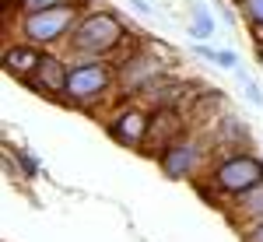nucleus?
I'll use <instances>...</instances> for the list:
<instances>
[{"label": "nucleus", "instance_id": "11", "mask_svg": "<svg viewBox=\"0 0 263 242\" xmlns=\"http://www.w3.org/2000/svg\"><path fill=\"white\" fill-rule=\"evenodd\" d=\"M224 207H228V218H232L235 228H242L249 221H260L263 218V182H256L253 190H246L239 197H232Z\"/></svg>", "mask_w": 263, "mask_h": 242}, {"label": "nucleus", "instance_id": "12", "mask_svg": "<svg viewBox=\"0 0 263 242\" xmlns=\"http://www.w3.org/2000/svg\"><path fill=\"white\" fill-rule=\"evenodd\" d=\"M190 35L193 39L207 42L214 35V18H211V11L203 7V4H193V25H190Z\"/></svg>", "mask_w": 263, "mask_h": 242}, {"label": "nucleus", "instance_id": "2", "mask_svg": "<svg viewBox=\"0 0 263 242\" xmlns=\"http://www.w3.org/2000/svg\"><path fill=\"white\" fill-rule=\"evenodd\" d=\"M116 91V63L99 57H70V78L63 102L74 109H99Z\"/></svg>", "mask_w": 263, "mask_h": 242}, {"label": "nucleus", "instance_id": "10", "mask_svg": "<svg viewBox=\"0 0 263 242\" xmlns=\"http://www.w3.org/2000/svg\"><path fill=\"white\" fill-rule=\"evenodd\" d=\"M67 78H70V60L46 53L42 63H39V70H35V78L28 81V84H32L35 91H42V95L63 102V95H67Z\"/></svg>", "mask_w": 263, "mask_h": 242}, {"label": "nucleus", "instance_id": "22", "mask_svg": "<svg viewBox=\"0 0 263 242\" xmlns=\"http://www.w3.org/2000/svg\"><path fill=\"white\" fill-rule=\"evenodd\" d=\"M218 7H221V18H224V21H228V25H232V21H235V14H232V11H228V7H224L221 0H218Z\"/></svg>", "mask_w": 263, "mask_h": 242}, {"label": "nucleus", "instance_id": "3", "mask_svg": "<svg viewBox=\"0 0 263 242\" xmlns=\"http://www.w3.org/2000/svg\"><path fill=\"white\" fill-rule=\"evenodd\" d=\"M207 179L214 190H203L211 200H232L246 190H253L256 182H263V158L253 151H228V155H214Z\"/></svg>", "mask_w": 263, "mask_h": 242}, {"label": "nucleus", "instance_id": "7", "mask_svg": "<svg viewBox=\"0 0 263 242\" xmlns=\"http://www.w3.org/2000/svg\"><path fill=\"white\" fill-rule=\"evenodd\" d=\"M186 134H190V120H186L182 109H155V113H151V130H147V141H144L141 155L158 161L165 151L179 141V137H186Z\"/></svg>", "mask_w": 263, "mask_h": 242}, {"label": "nucleus", "instance_id": "20", "mask_svg": "<svg viewBox=\"0 0 263 242\" xmlns=\"http://www.w3.org/2000/svg\"><path fill=\"white\" fill-rule=\"evenodd\" d=\"M197 57H200V60H211V63H218V49H211V46H197Z\"/></svg>", "mask_w": 263, "mask_h": 242}, {"label": "nucleus", "instance_id": "8", "mask_svg": "<svg viewBox=\"0 0 263 242\" xmlns=\"http://www.w3.org/2000/svg\"><path fill=\"white\" fill-rule=\"evenodd\" d=\"M203 141L207 137H193V134H186L179 141L172 144L168 151H165L162 158H158V169H162L168 179H190L197 169H200V158H203Z\"/></svg>", "mask_w": 263, "mask_h": 242}, {"label": "nucleus", "instance_id": "15", "mask_svg": "<svg viewBox=\"0 0 263 242\" xmlns=\"http://www.w3.org/2000/svg\"><path fill=\"white\" fill-rule=\"evenodd\" d=\"M235 78H239V84H242V88H246V99L253 102L256 109H263V91H260V88H256V81H249V74H246L242 67L235 70Z\"/></svg>", "mask_w": 263, "mask_h": 242}, {"label": "nucleus", "instance_id": "4", "mask_svg": "<svg viewBox=\"0 0 263 242\" xmlns=\"http://www.w3.org/2000/svg\"><path fill=\"white\" fill-rule=\"evenodd\" d=\"M81 4L70 0V4H60V7H49V11H32V14H18V35L25 42H35V46H57V42H67L74 25L81 21Z\"/></svg>", "mask_w": 263, "mask_h": 242}, {"label": "nucleus", "instance_id": "19", "mask_svg": "<svg viewBox=\"0 0 263 242\" xmlns=\"http://www.w3.org/2000/svg\"><path fill=\"white\" fill-rule=\"evenodd\" d=\"M249 25V39H253V46L263 53V21H246Z\"/></svg>", "mask_w": 263, "mask_h": 242}, {"label": "nucleus", "instance_id": "9", "mask_svg": "<svg viewBox=\"0 0 263 242\" xmlns=\"http://www.w3.org/2000/svg\"><path fill=\"white\" fill-rule=\"evenodd\" d=\"M42 46H35V42H11L7 49H4V57H0V67H4V74H11L14 81H21V84H28V81L35 78V70H39L42 63Z\"/></svg>", "mask_w": 263, "mask_h": 242}, {"label": "nucleus", "instance_id": "6", "mask_svg": "<svg viewBox=\"0 0 263 242\" xmlns=\"http://www.w3.org/2000/svg\"><path fill=\"white\" fill-rule=\"evenodd\" d=\"M151 113H155V109H147L144 102L126 99L120 109L112 113V120L105 123V130H109V137L120 141L123 147L141 151L144 141H147V130H151Z\"/></svg>", "mask_w": 263, "mask_h": 242}, {"label": "nucleus", "instance_id": "14", "mask_svg": "<svg viewBox=\"0 0 263 242\" xmlns=\"http://www.w3.org/2000/svg\"><path fill=\"white\" fill-rule=\"evenodd\" d=\"M4 151H7V155H11V158L18 161L21 176H28V179H35V176H39V161L32 158V155H25V151H18V147H11V144H7V147H4Z\"/></svg>", "mask_w": 263, "mask_h": 242}, {"label": "nucleus", "instance_id": "16", "mask_svg": "<svg viewBox=\"0 0 263 242\" xmlns=\"http://www.w3.org/2000/svg\"><path fill=\"white\" fill-rule=\"evenodd\" d=\"M239 232H242V242H263V218H260V221L242 225Z\"/></svg>", "mask_w": 263, "mask_h": 242}, {"label": "nucleus", "instance_id": "18", "mask_svg": "<svg viewBox=\"0 0 263 242\" xmlns=\"http://www.w3.org/2000/svg\"><path fill=\"white\" fill-rule=\"evenodd\" d=\"M218 67L239 70V53H235V49H218Z\"/></svg>", "mask_w": 263, "mask_h": 242}, {"label": "nucleus", "instance_id": "17", "mask_svg": "<svg viewBox=\"0 0 263 242\" xmlns=\"http://www.w3.org/2000/svg\"><path fill=\"white\" fill-rule=\"evenodd\" d=\"M242 18L246 21H263V0H242Z\"/></svg>", "mask_w": 263, "mask_h": 242}, {"label": "nucleus", "instance_id": "13", "mask_svg": "<svg viewBox=\"0 0 263 242\" xmlns=\"http://www.w3.org/2000/svg\"><path fill=\"white\" fill-rule=\"evenodd\" d=\"M70 0H7V11H18V14H32V11H49V7H60Z\"/></svg>", "mask_w": 263, "mask_h": 242}, {"label": "nucleus", "instance_id": "1", "mask_svg": "<svg viewBox=\"0 0 263 242\" xmlns=\"http://www.w3.org/2000/svg\"><path fill=\"white\" fill-rule=\"evenodd\" d=\"M70 57H99L109 63H123L130 53H137V46L130 42V32L123 25L120 14L112 11H84L81 21L74 25L70 39H67Z\"/></svg>", "mask_w": 263, "mask_h": 242}, {"label": "nucleus", "instance_id": "5", "mask_svg": "<svg viewBox=\"0 0 263 242\" xmlns=\"http://www.w3.org/2000/svg\"><path fill=\"white\" fill-rule=\"evenodd\" d=\"M165 74H172V63L137 49V53H130L123 63H116V91H120L123 99H137L147 84H155Z\"/></svg>", "mask_w": 263, "mask_h": 242}, {"label": "nucleus", "instance_id": "21", "mask_svg": "<svg viewBox=\"0 0 263 242\" xmlns=\"http://www.w3.org/2000/svg\"><path fill=\"white\" fill-rule=\"evenodd\" d=\"M130 7H134V11H137V14H147V18H151V14H155V7H151V4H147V0H130Z\"/></svg>", "mask_w": 263, "mask_h": 242}]
</instances>
